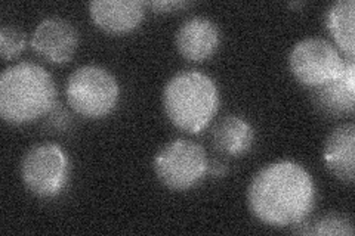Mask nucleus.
I'll return each instance as SVG.
<instances>
[{"label":"nucleus","instance_id":"obj_13","mask_svg":"<svg viewBox=\"0 0 355 236\" xmlns=\"http://www.w3.org/2000/svg\"><path fill=\"white\" fill-rule=\"evenodd\" d=\"M253 140V127L239 116L220 118L212 129V143L215 148L231 156H241L250 151Z\"/></svg>","mask_w":355,"mask_h":236},{"label":"nucleus","instance_id":"obj_18","mask_svg":"<svg viewBox=\"0 0 355 236\" xmlns=\"http://www.w3.org/2000/svg\"><path fill=\"white\" fill-rule=\"evenodd\" d=\"M207 173H210L215 177H222L227 173V165L224 163H219V161H214L212 164L209 163V168H207Z\"/></svg>","mask_w":355,"mask_h":236},{"label":"nucleus","instance_id":"obj_1","mask_svg":"<svg viewBox=\"0 0 355 236\" xmlns=\"http://www.w3.org/2000/svg\"><path fill=\"white\" fill-rule=\"evenodd\" d=\"M315 198L313 177L293 161H277L261 168L248 188L250 212L272 228L305 221L314 210Z\"/></svg>","mask_w":355,"mask_h":236},{"label":"nucleus","instance_id":"obj_2","mask_svg":"<svg viewBox=\"0 0 355 236\" xmlns=\"http://www.w3.org/2000/svg\"><path fill=\"white\" fill-rule=\"evenodd\" d=\"M57 102V87L43 66L21 62L0 75V116L9 125H28L46 116Z\"/></svg>","mask_w":355,"mask_h":236},{"label":"nucleus","instance_id":"obj_16","mask_svg":"<svg viewBox=\"0 0 355 236\" xmlns=\"http://www.w3.org/2000/svg\"><path fill=\"white\" fill-rule=\"evenodd\" d=\"M26 35L15 27L5 26L0 28V55L5 61L15 58L26 49Z\"/></svg>","mask_w":355,"mask_h":236},{"label":"nucleus","instance_id":"obj_14","mask_svg":"<svg viewBox=\"0 0 355 236\" xmlns=\"http://www.w3.org/2000/svg\"><path fill=\"white\" fill-rule=\"evenodd\" d=\"M354 0H339L330 5L326 10V27L336 42L339 49L348 58H354L355 40H354Z\"/></svg>","mask_w":355,"mask_h":236},{"label":"nucleus","instance_id":"obj_11","mask_svg":"<svg viewBox=\"0 0 355 236\" xmlns=\"http://www.w3.org/2000/svg\"><path fill=\"white\" fill-rule=\"evenodd\" d=\"M315 107L327 116H347L355 109V64L354 58L343 60L339 75L314 89Z\"/></svg>","mask_w":355,"mask_h":236},{"label":"nucleus","instance_id":"obj_9","mask_svg":"<svg viewBox=\"0 0 355 236\" xmlns=\"http://www.w3.org/2000/svg\"><path fill=\"white\" fill-rule=\"evenodd\" d=\"M220 43V33L212 19L193 17L184 21L175 35V46L185 60L202 62L212 56Z\"/></svg>","mask_w":355,"mask_h":236},{"label":"nucleus","instance_id":"obj_12","mask_svg":"<svg viewBox=\"0 0 355 236\" xmlns=\"http://www.w3.org/2000/svg\"><path fill=\"white\" fill-rule=\"evenodd\" d=\"M324 163L330 173L343 183H354L355 179V126L347 122L331 130L323 149Z\"/></svg>","mask_w":355,"mask_h":236},{"label":"nucleus","instance_id":"obj_10","mask_svg":"<svg viewBox=\"0 0 355 236\" xmlns=\"http://www.w3.org/2000/svg\"><path fill=\"white\" fill-rule=\"evenodd\" d=\"M146 3L138 0H94L89 14L94 24L110 35H126L139 27L146 17Z\"/></svg>","mask_w":355,"mask_h":236},{"label":"nucleus","instance_id":"obj_7","mask_svg":"<svg viewBox=\"0 0 355 236\" xmlns=\"http://www.w3.org/2000/svg\"><path fill=\"white\" fill-rule=\"evenodd\" d=\"M343 60L338 49L324 39L309 37L297 42L288 55V69L305 87L317 89L339 75Z\"/></svg>","mask_w":355,"mask_h":236},{"label":"nucleus","instance_id":"obj_3","mask_svg":"<svg viewBox=\"0 0 355 236\" xmlns=\"http://www.w3.org/2000/svg\"><path fill=\"white\" fill-rule=\"evenodd\" d=\"M162 102L172 125L185 133L209 126L219 109V91L209 75L200 71L175 74L163 89Z\"/></svg>","mask_w":355,"mask_h":236},{"label":"nucleus","instance_id":"obj_6","mask_svg":"<svg viewBox=\"0 0 355 236\" xmlns=\"http://www.w3.org/2000/svg\"><path fill=\"white\" fill-rule=\"evenodd\" d=\"M19 174L22 183L33 195L40 198L57 197L69 183V156L60 145H36L22 156Z\"/></svg>","mask_w":355,"mask_h":236},{"label":"nucleus","instance_id":"obj_15","mask_svg":"<svg viewBox=\"0 0 355 236\" xmlns=\"http://www.w3.org/2000/svg\"><path fill=\"white\" fill-rule=\"evenodd\" d=\"M313 229L308 230V233H314V235H339V236H352L354 235V228H352V221L347 216H340L336 215V212H330L327 216H323L320 220H317L313 224Z\"/></svg>","mask_w":355,"mask_h":236},{"label":"nucleus","instance_id":"obj_5","mask_svg":"<svg viewBox=\"0 0 355 236\" xmlns=\"http://www.w3.org/2000/svg\"><path fill=\"white\" fill-rule=\"evenodd\" d=\"M209 160L202 145L188 139H175L164 145L154 158V172L171 190L185 192L203 181Z\"/></svg>","mask_w":355,"mask_h":236},{"label":"nucleus","instance_id":"obj_4","mask_svg":"<svg viewBox=\"0 0 355 236\" xmlns=\"http://www.w3.org/2000/svg\"><path fill=\"white\" fill-rule=\"evenodd\" d=\"M65 96L67 102L77 114L98 120L116 109L120 87L108 70L98 65H85L69 77Z\"/></svg>","mask_w":355,"mask_h":236},{"label":"nucleus","instance_id":"obj_17","mask_svg":"<svg viewBox=\"0 0 355 236\" xmlns=\"http://www.w3.org/2000/svg\"><path fill=\"white\" fill-rule=\"evenodd\" d=\"M146 5L151 6L155 10H159V12H171V10H173V9L188 6V3H185V2H171V0H166V2H148Z\"/></svg>","mask_w":355,"mask_h":236},{"label":"nucleus","instance_id":"obj_8","mask_svg":"<svg viewBox=\"0 0 355 236\" xmlns=\"http://www.w3.org/2000/svg\"><path fill=\"white\" fill-rule=\"evenodd\" d=\"M30 43L42 58L52 64H65L73 60L79 46V33L70 21L49 17L39 22Z\"/></svg>","mask_w":355,"mask_h":236}]
</instances>
